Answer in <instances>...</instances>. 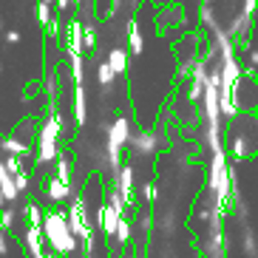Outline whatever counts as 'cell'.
<instances>
[{
	"label": "cell",
	"instance_id": "cell-28",
	"mask_svg": "<svg viewBox=\"0 0 258 258\" xmlns=\"http://www.w3.org/2000/svg\"><path fill=\"white\" fill-rule=\"evenodd\" d=\"M97 80H99V85H111V83H114V74H111V69H108L105 62H99V69H97Z\"/></svg>",
	"mask_w": 258,
	"mask_h": 258
},
{
	"label": "cell",
	"instance_id": "cell-33",
	"mask_svg": "<svg viewBox=\"0 0 258 258\" xmlns=\"http://www.w3.org/2000/svg\"><path fill=\"white\" fill-rule=\"evenodd\" d=\"M244 252H247V255H255V235H252V233H247V235H244Z\"/></svg>",
	"mask_w": 258,
	"mask_h": 258
},
{
	"label": "cell",
	"instance_id": "cell-30",
	"mask_svg": "<svg viewBox=\"0 0 258 258\" xmlns=\"http://www.w3.org/2000/svg\"><path fill=\"white\" fill-rule=\"evenodd\" d=\"M142 196H145V202H156V199H159V187L153 182L142 184Z\"/></svg>",
	"mask_w": 258,
	"mask_h": 258
},
{
	"label": "cell",
	"instance_id": "cell-18",
	"mask_svg": "<svg viewBox=\"0 0 258 258\" xmlns=\"http://www.w3.org/2000/svg\"><path fill=\"white\" fill-rule=\"evenodd\" d=\"M156 20H159V23L167 29V26H173V23H182L184 15H182V9H179V6H170L167 12H159V15H156Z\"/></svg>",
	"mask_w": 258,
	"mask_h": 258
},
{
	"label": "cell",
	"instance_id": "cell-17",
	"mask_svg": "<svg viewBox=\"0 0 258 258\" xmlns=\"http://www.w3.org/2000/svg\"><path fill=\"white\" fill-rule=\"evenodd\" d=\"M85 88L83 85H74V119H77V125H83L85 122Z\"/></svg>",
	"mask_w": 258,
	"mask_h": 258
},
{
	"label": "cell",
	"instance_id": "cell-40",
	"mask_svg": "<svg viewBox=\"0 0 258 258\" xmlns=\"http://www.w3.org/2000/svg\"><path fill=\"white\" fill-rule=\"evenodd\" d=\"M0 31H3V17H0Z\"/></svg>",
	"mask_w": 258,
	"mask_h": 258
},
{
	"label": "cell",
	"instance_id": "cell-4",
	"mask_svg": "<svg viewBox=\"0 0 258 258\" xmlns=\"http://www.w3.org/2000/svg\"><path fill=\"white\" fill-rule=\"evenodd\" d=\"M60 134H62V114H60V111H51L48 119L43 122L40 134H37V142H57Z\"/></svg>",
	"mask_w": 258,
	"mask_h": 258
},
{
	"label": "cell",
	"instance_id": "cell-2",
	"mask_svg": "<svg viewBox=\"0 0 258 258\" xmlns=\"http://www.w3.org/2000/svg\"><path fill=\"white\" fill-rule=\"evenodd\" d=\"M66 224H69L71 235H74L77 241H91L94 238V227H91V219H88V207H85V199L77 193L71 199L69 210H66Z\"/></svg>",
	"mask_w": 258,
	"mask_h": 258
},
{
	"label": "cell",
	"instance_id": "cell-12",
	"mask_svg": "<svg viewBox=\"0 0 258 258\" xmlns=\"http://www.w3.org/2000/svg\"><path fill=\"white\" fill-rule=\"evenodd\" d=\"M57 156H60V148H57V142H37V165H51V162H57Z\"/></svg>",
	"mask_w": 258,
	"mask_h": 258
},
{
	"label": "cell",
	"instance_id": "cell-6",
	"mask_svg": "<svg viewBox=\"0 0 258 258\" xmlns=\"http://www.w3.org/2000/svg\"><path fill=\"white\" fill-rule=\"evenodd\" d=\"M97 219H99V227H102V233L108 235V241L114 238V233H116V221L122 219L116 210H111L108 205H99V210H97Z\"/></svg>",
	"mask_w": 258,
	"mask_h": 258
},
{
	"label": "cell",
	"instance_id": "cell-39",
	"mask_svg": "<svg viewBox=\"0 0 258 258\" xmlns=\"http://www.w3.org/2000/svg\"><path fill=\"white\" fill-rule=\"evenodd\" d=\"M40 3H46V6H51V3H54V0H40Z\"/></svg>",
	"mask_w": 258,
	"mask_h": 258
},
{
	"label": "cell",
	"instance_id": "cell-8",
	"mask_svg": "<svg viewBox=\"0 0 258 258\" xmlns=\"http://www.w3.org/2000/svg\"><path fill=\"white\" fill-rule=\"evenodd\" d=\"M108 66V69H111V74H125V69H128V54L122 51V48H111V51H108V57L105 60H102Z\"/></svg>",
	"mask_w": 258,
	"mask_h": 258
},
{
	"label": "cell",
	"instance_id": "cell-29",
	"mask_svg": "<svg viewBox=\"0 0 258 258\" xmlns=\"http://www.w3.org/2000/svg\"><path fill=\"white\" fill-rule=\"evenodd\" d=\"M37 20H40V26H48V23H51V6H46V3H37Z\"/></svg>",
	"mask_w": 258,
	"mask_h": 258
},
{
	"label": "cell",
	"instance_id": "cell-11",
	"mask_svg": "<svg viewBox=\"0 0 258 258\" xmlns=\"http://www.w3.org/2000/svg\"><path fill=\"white\" fill-rule=\"evenodd\" d=\"M0 148L9 153V156H17V159H23V156H31V145L23 142V139H3Z\"/></svg>",
	"mask_w": 258,
	"mask_h": 258
},
{
	"label": "cell",
	"instance_id": "cell-42",
	"mask_svg": "<svg viewBox=\"0 0 258 258\" xmlns=\"http://www.w3.org/2000/svg\"><path fill=\"white\" fill-rule=\"evenodd\" d=\"M0 71H3V66H0Z\"/></svg>",
	"mask_w": 258,
	"mask_h": 258
},
{
	"label": "cell",
	"instance_id": "cell-9",
	"mask_svg": "<svg viewBox=\"0 0 258 258\" xmlns=\"http://www.w3.org/2000/svg\"><path fill=\"white\" fill-rule=\"evenodd\" d=\"M66 51H69V57L83 54V23L80 20H74L69 26V46H66Z\"/></svg>",
	"mask_w": 258,
	"mask_h": 258
},
{
	"label": "cell",
	"instance_id": "cell-3",
	"mask_svg": "<svg viewBox=\"0 0 258 258\" xmlns=\"http://www.w3.org/2000/svg\"><path fill=\"white\" fill-rule=\"evenodd\" d=\"M114 190L119 193L122 205H125V210H134V202H137V193H134V167L131 165H119V170H116V184Z\"/></svg>",
	"mask_w": 258,
	"mask_h": 258
},
{
	"label": "cell",
	"instance_id": "cell-34",
	"mask_svg": "<svg viewBox=\"0 0 258 258\" xmlns=\"http://www.w3.org/2000/svg\"><path fill=\"white\" fill-rule=\"evenodd\" d=\"M196 60H199V57H190L187 62H182V69H179V74H182V77H187L190 71H193V66H196Z\"/></svg>",
	"mask_w": 258,
	"mask_h": 258
},
{
	"label": "cell",
	"instance_id": "cell-32",
	"mask_svg": "<svg viewBox=\"0 0 258 258\" xmlns=\"http://www.w3.org/2000/svg\"><path fill=\"white\" fill-rule=\"evenodd\" d=\"M233 153L238 156V159H244V156H247V145H244L241 137H235V139H233Z\"/></svg>",
	"mask_w": 258,
	"mask_h": 258
},
{
	"label": "cell",
	"instance_id": "cell-26",
	"mask_svg": "<svg viewBox=\"0 0 258 258\" xmlns=\"http://www.w3.org/2000/svg\"><path fill=\"white\" fill-rule=\"evenodd\" d=\"M111 210H116L119 216H125V205H122V199H119V193H116L114 187H108V202H105Z\"/></svg>",
	"mask_w": 258,
	"mask_h": 258
},
{
	"label": "cell",
	"instance_id": "cell-20",
	"mask_svg": "<svg viewBox=\"0 0 258 258\" xmlns=\"http://www.w3.org/2000/svg\"><path fill=\"white\" fill-rule=\"evenodd\" d=\"M15 224H17V210L15 207H3L0 210V230L6 233V230H15Z\"/></svg>",
	"mask_w": 258,
	"mask_h": 258
},
{
	"label": "cell",
	"instance_id": "cell-5",
	"mask_svg": "<svg viewBox=\"0 0 258 258\" xmlns=\"http://www.w3.org/2000/svg\"><path fill=\"white\" fill-rule=\"evenodd\" d=\"M128 145H131V148H134L137 153L148 156V153L156 151V134H151V131H139V134H131Z\"/></svg>",
	"mask_w": 258,
	"mask_h": 258
},
{
	"label": "cell",
	"instance_id": "cell-36",
	"mask_svg": "<svg viewBox=\"0 0 258 258\" xmlns=\"http://www.w3.org/2000/svg\"><path fill=\"white\" fill-rule=\"evenodd\" d=\"M48 34H60V20L51 17V23H48Z\"/></svg>",
	"mask_w": 258,
	"mask_h": 258
},
{
	"label": "cell",
	"instance_id": "cell-23",
	"mask_svg": "<svg viewBox=\"0 0 258 258\" xmlns=\"http://www.w3.org/2000/svg\"><path fill=\"white\" fill-rule=\"evenodd\" d=\"M29 182H31V176H29V170H20V173H15L12 176V184H15V190H17V196H20V193H26V190H29Z\"/></svg>",
	"mask_w": 258,
	"mask_h": 258
},
{
	"label": "cell",
	"instance_id": "cell-27",
	"mask_svg": "<svg viewBox=\"0 0 258 258\" xmlns=\"http://www.w3.org/2000/svg\"><path fill=\"white\" fill-rule=\"evenodd\" d=\"M3 167H6L9 176H15V173H20V170H23V162L17 159V156H6V159H3Z\"/></svg>",
	"mask_w": 258,
	"mask_h": 258
},
{
	"label": "cell",
	"instance_id": "cell-25",
	"mask_svg": "<svg viewBox=\"0 0 258 258\" xmlns=\"http://www.w3.org/2000/svg\"><path fill=\"white\" fill-rule=\"evenodd\" d=\"M71 80H74V85H83V54L71 57Z\"/></svg>",
	"mask_w": 258,
	"mask_h": 258
},
{
	"label": "cell",
	"instance_id": "cell-7",
	"mask_svg": "<svg viewBox=\"0 0 258 258\" xmlns=\"http://www.w3.org/2000/svg\"><path fill=\"white\" fill-rule=\"evenodd\" d=\"M207 258H227V241H224V233H210L205 244Z\"/></svg>",
	"mask_w": 258,
	"mask_h": 258
},
{
	"label": "cell",
	"instance_id": "cell-38",
	"mask_svg": "<svg viewBox=\"0 0 258 258\" xmlns=\"http://www.w3.org/2000/svg\"><path fill=\"white\" fill-rule=\"evenodd\" d=\"M54 6H57V9H62V12H66V9H71V6H74V3H71V0H54Z\"/></svg>",
	"mask_w": 258,
	"mask_h": 258
},
{
	"label": "cell",
	"instance_id": "cell-1",
	"mask_svg": "<svg viewBox=\"0 0 258 258\" xmlns=\"http://www.w3.org/2000/svg\"><path fill=\"white\" fill-rule=\"evenodd\" d=\"M40 233L46 235V241L51 244V250L57 258H69L77 252V238L71 235L69 224H66V210H51L43 216Z\"/></svg>",
	"mask_w": 258,
	"mask_h": 258
},
{
	"label": "cell",
	"instance_id": "cell-16",
	"mask_svg": "<svg viewBox=\"0 0 258 258\" xmlns=\"http://www.w3.org/2000/svg\"><path fill=\"white\" fill-rule=\"evenodd\" d=\"M131 235H134V224L128 221V216H122L119 221H116V233H114V241L119 244V247H125V244L131 241Z\"/></svg>",
	"mask_w": 258,
	"mask_h": 258
},
{
	"label": "cell",
	"instance_id": "cell-35",
	"mask_svg": "<svg viewBox=\"0 0 258 258\" xmlns=\"http://www.w3.org/2000/svg\"><path fill=\"white\" fill-rule=\"evenodd\" d=\"M6 43H12V46L20 43V31H6Z\"/></svg>",
	"mask_w": 258,
	"mask_h": 258
},
{
	"label": "cell",
	"instance_id": "cell-21",
	"mask_svg": "<svg viewBox=\"0 0 258 258\" xmlns=\"http://www.w3.org/2000/svg\"><path fill=\"white\" fill-rule=\"evenodd\" d=\"M199 20H202V26H205L207 31H216V29H219V23H216V15H213V9L207 6V3L199 9Z\"/></svg>",
	"mask_w": 258,
	"mask_h": 258
},
{
	"label": "cell",
	"instance_id": "cell-37",
	"mask_svg": "<svg viewBox=\"0 0 258 258\" xmlns=\"http://www.w3.org/2000/svg\"><path fill=\"white\" fill-rule=\"evenodd\" d=\"M202 91H205V88H199V85H190V94H187V97H190V99H199V97H202Z\"/></svg>",
	"mask_w": 258,
	"mask_h": 258
},
{
	"label": "cell",
	"instance_id": "cell-10",
	"mask_svg": "<svg viewBox=\"0 0 258 258\" xmlns=\"http://www.w3.org/2000/svg\"><path fill=\"white\" fill-rule=\"evenodd\" d=\"M26 247H29L31 258H43V233L40 227H26Z\"/></svg>",
	"mask_w": 258,
	"mask_h": 258
},
{
	"label": "cell",
	"instance_id": "cell-15",
	"mask_svg": "<svg viewBox=\"0 0 258 258\" xmlns=\"http://www.w3.org/2000/svg\"><path fill=\"white\" fill-rule=\"evenodd\" d=\"M57 182H62L66 187H74V173H71V162L66 156H57Z\"/></svg>",
	"mask_w": 258,
	"mask_h": 258
},
{
	"label": "cell",
	"instance_id": "cell-31",
	"mask_svg": "<svg viewBox=\"0 0 258 258\" xmlns=\"http://www.w3.org/2000/svg\"><path fill=\"white\" fill-rule=\"evenodd\" d=\"M46 91H48V97H51V99H57V74H54V71L46 77Z\"/></svg>",
	"mask_w": 258,
	"mask_h": 258
},
{
	"label": "cell",
	"instance_id": "cell-22",
	"mask_svg": "<svg viewBox=\"0 0 258 258\" xmlns=\"http://www.w3.org/2000/svg\"><path fill=\"white\" fill-rule=\"evenodd\" d=\"M97 48V29L94 26H83V51L91 54Z\"/></svg>",
	"mask_w": 258,
	"mask_h": 258
},
{
	"label": "cell",
	"instance_id": "cell-13",
	"mask_svg": "<svg viewBox=\"0 0 258 258\" xmlns=\"http://www.w3.org/2000/svg\"><path fill=\"white\" fill-rule=\"evenodd\" d=\"M46 196L51 199V202H57V205H62V202H69V199H71V187H66V184L57 182V179H48Z\"/></svg>",
	"mask_w": 258,
	"mask_h": 258
},
{
	"label": "cell",
	"instance_id": "cell-14",
	"mask_svg": "<svg viewBox=\"0 0 258 258\" xmlns=\"http://www.w3.org/2000/svg\"><path fill=\"white\" fill-rule=\"evenodd\" d=\"M128 43H131V48H134L137 57L145 51V37H142V29H139L137 20H131V23H128Z\"/></svg>",
	"mask_w": 258,
	"mask_h": 258
},
{
	"label": "cell",
	"instance_id": "cell-41",
	"mask_svg": "<svg viewBox=\"0 0 258 258\" xmlns=\"http://www.w3.org/2000/svg\"><path fill=\"white\" fill-rule=\"evenodd\" d=\"M43 258H57V255H43Z\"/></svg>",
	"mask_w": 258,
	"mask_h": 258
},
{
	"label": "cell",
	"instance_id": "cell-24",
	"mask_svg": "<svg viewBox=\"0 0 258 258\" xmlns=\"http://www.w3.org/2000/svg\"><path fill=\"white\" fill-rule=\"evenodd\" d=\"M23 213H26V219H29V227H40L43 224V210L37 205H26Z\"/></svg>",
	"mask_w": 258,
	"mask_h": 258
},
{
	"label": "cell",
	"instance_id": "cell-19",
	"mask_svg": "<svg viewBox=\"0 0 258 258\" xmlns=\"http://www.w3.org/2000/svg\"><path fill=\"white\" fill-rule=\"evenodd\" d=\"M219 116H227V119H235V116H238L235 97H219Z\"/></svg>",
	"mask_w": 258,
	"mask_h": 258
}]
</instances>
